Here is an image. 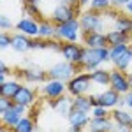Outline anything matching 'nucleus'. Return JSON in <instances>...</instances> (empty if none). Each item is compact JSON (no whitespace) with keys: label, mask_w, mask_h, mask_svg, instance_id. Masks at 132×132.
<instances>
[{"label":"nucleus","mask_w":132,"mask_h":132,"mask_svg":"<svg viewBox=\"0 0 132 132\" xmlns=\"http://www.w3.org/2000/svg\"><path fill=\"white\" fill-rule=\"evenodd\" d=\"M62 2H65L69 5H74V7H79V0H62Z\"/></svg>","instance_id":"nucleus-40"},{"label":"nucleus","mask_w":132,"mask_h":132,"mask_svg":"<svg viewBox=\"0 0 132 132\" xmlns=\"http://www.w3.org/2000/svg\"><path fill=\"white\" fill-rule=\"evenodd\" d=\"M21 88V85L16 79H7L4 85H0V95L5 99H14V95L18 93V90Z\"/></svg>","instance_id":"nucleus-22"},{"label":"nucleus","mask_w":132,"mask_h":132,"mask_svg":"<svg viewBox=\"0 0 132 132\" xmlns=\"http://www.w3.org/2000/svg\"><path fill=\"white\" fill-rule=\"evenodd\" d=\"M50 2H55V4H58V2H62V0H50Z\"/></svg>","instance_id":"nucleus-44"},{"label":"nucleus","mask_w":132,"mask_h":132,"mask_svg":"<svg viewBox=\"0 0 132 132\" xmlns=\"http://www.w3.org/2000/svg\"><path fill=\"white\" fill-rule=\"evenodd\" d=\"M130 34H132V32H130Z\"/></svg>","instance_id":"nucleus-47"},{"label":"nucleus","mask_w":132,"mask_h":132,"mask_svg":"<svg viewBox=\"0 0 132 132\" xmlns=\"http://www.w3.org/2000/svg\"><path fill=\"white\" fill-rule=\"evenodd\" d=\"M90 79L92 83H95V85H101V86H106V85H109V71H104V69H93L90 72Z\"/></svg>","instance_id":"nucleus-27"},{"label":"nucleus","mask_w":132,"mask_h":132,"mask_svg":"<svg viewBox=\"0 0 132 132\" xmlns=\"http://www.w3.org/2000/svg\"><path fill=\"white\" fill-rule=\"evenodd\" d=\"M122 95L118 93V92H114L113 88H109V90H104L102 93H99L97 95V99H99V106H102V108H116L118 106V99H120Z\"/></svg>","instance_id":"nucleus-16"},{"label":"nucleus","mask_w":132,"mask_h":132,"mask_svg":"<svg viewBox=\"0 0 132 132\" xmlns=\"http://www.w3.org/2000/svg\"><path fill=\"white\" fill-rule=\"evenodd\" d=\"M25 109H27L25 106H21V104H14V102H12V106H11L9 109L4 113V114H0V122L4 123L5 127L12 129V127H14V125L23 118Z\"/></svg>","instance_id":"nucleus-9"},{"label":"nucleus","mask_w":132,"mask_h":132,"mask_svg":"<svg viewBox=\"0 0 132 132\" xmlns=\"http://www.w3.org/2000/svg\"><path fill=\"white\" fill-rule=\"evenodd\" d=\"M109 86L114 92H118L120 95H125L130 92V81H129V76L125 74V71H114L109 72Z\"/></svg>","instance_id":"nucleus-8"},{"label":"nucleus","mask_w":132,"mask_h":132,"mask_svg":"<svg viewBox=\"0 0 132 132\" xmlns=\"http://www.w3.org/2000/svg\"><path fill=\"white\" fill-rule=\"evenodd\" d=\"M88 125H90V130L111 132V129H113V125H114V122H113L109 116H104V118H92L90 122H88Z\"/></svg>","instance_id":"nucleus-20"},{"label":"nucleus","mask_w":132,"mask_h":132,"mask_svg":"<svg viewBox=\"0 0 132 132\" xmlns=\"http://www.w3.org/2000/svg\"><path fill=\"white\" fill-rule=\"evenodd\" d=\"M130 35H132V34H130Z\"/></svg>","instance_id":"nucleus-48"},{"label":"nucleus","mask_w":132,"mask_h":132,"mask_svg":"<svg viewBox=\"0 0 132 132\" xmlns=\"http://www.w3.org/2000/svg\"><path fill=\"white\" fill-rule=\"evenodd\" d=\"M81 39L86 48H106L108 39L102 32H81Z\"/></svg>","instance_id":"nucleus-12"},{"label":"nucleus","mask_w":132,"mask_h":132,"mask_svg":"<svg viewBox=\"0 0 132 132\" xmlns=\"http://www.w3.org/2000/svg\"><path fill=\"white\" fill-rule=\"evenodd\" d=\"M0 2H4V0H0Z\"/></svg>","instance_id":"nucleus-46"},{"label":"nucleus","mask_w":132,"mask_h":132,"mask_svg":"<svg viewBox=\"0 0 132 132\" xmlns=\"http://www.w3.org/2000/svg\"><path fill=\"white\" fill-rule=\"evenodd\" d=\"M51 106H53V109L58 113L60 116H69V113L72 109V97H65V95H60V97H56V99H53L51 101Z\"/></svg>","instance_id":"nucleus-15"},{"label":"nucleus","mask_w":132,"mask_h":132,"mask_svg":"<svg viewBox=\"0 0 132 132\" xmlns=\"http://www.w3.org/2000/svg\"><path fill=\"white\" fill-rule=\"evenodd\" d=\"M90 72H79L76 76H72L71 79L67 81V92L71 93L72 97H78V95H86V92L90 90Z\"/></svg>","instance_id":"nucleus-6"},{"label":"nucleus","mask_w":132,"mask_h":132,"mask_svg":"<svg viewBox=\"0 0 132 132\" xmlns=\"http://www.w3.org/2000/svg\"><path fill=\"white\" fill-rule=\"evenodd\" d=\"M60 53L63 56V60L71 62L78 69H81L83 58H85V53H86V46H79L78 42H62Z\"/></svg>","instance_id":"nucleus-4"},{"label":"nucleus","mask_w":132,"mask_h":132,"mask_svg":"<svg viewBox=\"0 0 132 132\" xmlns=\"http://www.w3.org/2000/svg\"><path fill=\"white\" fill-rule=\"evenodd\" d=\"M114 30L120 32H132V16H127V14H116L114 16Z\"/></svg>","instance_id":"nucleus-24"},{"label":"nucleus","mask_w":132,"mask_h":132,"mask_svg":"<svg viewBox=\"0 0 132 132\" xmlns=\"http://www.w3.org/2000/svg\"><path fill=\"white\" fill-rule=\"evenodd\" d=\"M113 65H114V69H118V71H127L132 65V48L123 51L122 55L113 62Z\"/></svg>","instance_id":"nucleus-23"},{"label":"nucleus","mask_w":132,"mask_h":132,"mask_svg":"<svg viewBox=\"0 0 132 132\" xmlns=\"http://www.w3.org/2000/svg\"><path fill=\"white\" fill-rule=\"evenodd\" d=\"M79 25H81V32H102L106 28V20H104V12L99 11H85L79 14Z\"/></svg>","instance_id":"nucleus-1"},{"label":"nucleus","mask_w":132,"mask_h":132,"mask_svg":"<svg viewBox=\"0 0 132 132\" xmlns=\"http://www.w3.org/2000/svg\"><path fill=\"white\" fill-rule=\"evenodd\" d=\"M90 132H99V130H90Z\"/></svg>","instance_id":"nucleus-45"},{"label":"nucleus","mask_w":132,"mask_h":132,"mask_svg":"<svg viewBox=\"0 0 132 132\" xmlns=\"http://www.w3.org/2000/svg\"><path fill=\"white\" fill-rule=\"evenodd\" d=\"M11 106H12V99H5V97L0 95V114H4Z\"/></svg>","instance_id":"nucleus-34"},{"label":"nucleus","mask_w":132,"mask_h":132,"mask_svg":"<svg viewBox=\"0 0 132 132\" xmlns=\"http://www.w3.org/2000/svg\"><path fill=\"white\" fill-rule=\"evenodd\" d=\"M127 2H129V0H111V5L120 9V7H125V4H127Z\"/></svg>","instance_id":"nucleus-37"},{"label":"nucleus","mask_w":132,"mask_h":132,"mask_svg":"<svg viewBox=\"0 0 132 132\" xmlns=\"http://www.w3.org/2000/svg\"><path fill=\"white\" fill-rule=\"evenodd\" d=\"M111 120L118 125L132 127V114L123 108H114V111H111Z\"/></svg>","instance_id":"nucleus-21"},{"label":"nucleus","mask_w":132,"mask_h":132,"mask_svg":"<svg viewBox=\"0 0 132 132\" xmlns=\"http://www.w3.org/2000/svg\"><path fill=\"white\" fill-rule=\"evenodd\" d=\"M79 35H81V25H79L78 18H74L71 21H65V23H60L55 28V39H58V41L78 42Z\"/></svg>","instance_id":"nucleus-3"},{"label":"nucleus","mask_w":132,"mask_h":132,"mask_svg":"<svg viewBox=\"0 0 132 132\" xmlns=\"http://www.w3.org/2000/svg\"><path fill=\"white\" fill-rule=\"evenodd\" d=\"M67 120L71 123V127H86L88 122H90V116H88V113L85 111H79V109H71L69 113V116H67Z\"/></svg>","instance_id":"nucleus-18"},{"label":"nucleus","mask_w":132,"mask_h":132,"mask_svg":"<svg viewBox=\"0 0 132 132\" xmlns=\"http://www.w3.org/2000/svg\"><path fill=\"white\" fill-rule=\"evenodd\" d=\"M12 130L14 132H34L35 130V123H34V120L30 116H23L20 122L12 127Z\"/></svg>","instance_id":"nucleus-28"},{"label":"nucleus","mask_w":132,"mask_h":132,"mask_svg":"<svg viewBox=\"0 0 132 132\" xmlns=\"http://www.w3.org/2000/svg\"><path fill=\"white\" fill-rule=\"evenodd\" d=\"M39 23L41 21L34 20V18H21L16 23V30L20 34H25L28 37H37L39 35Z\"/></svg>","instance_id":"nucleus-13"},{"label":"nucleus","mask_w":132,"mask_h":132,"mask_svg":"<svg viewBox=\"0 0 132 132\" xmlns=\"http://www.w3.org/2000/svg\"><path fill=\"white\" fill-rule=\"evenodd\" d=\"M18 76H21L25 81L28 83H44L48 81V71H44L39 65H30L27 69H21L18 72Z\"/></svg>","instance_id":"nucleus-10"},{"label":"nucleus","mask_w":132,"mask_h":132,"mask_svg":"<svg viewBox=\"0 0 132 132\" xmlns=\"http://www.w3.org/2000/svg\"><path fill=\"white\" fill-rule=\"evenodd\" d=\"M123 97H125V106H127L129 109H132V90L129 92V93H125Z\"/></svg>","instance_id":"nucleus-36"},{"label":"nucleus","mask_w":132,"mask_h":132,"mask_svg":"<svg viewBox=\"0 0 132 132\" xmlns=\"http://www.w3.org/2000/svg\"><path fill=\"white\" fill-rule=\"evenodd\" d=\"M92 118H104V116H109L111 113L108 111V108H102V106H95L92 108Z\"/></svg>","instance_id":"nucleus-31"},{"label":"nucleus","mask_w":132,"mask_h":132,"mask_svg":"<svg viewBox=\"0 0 132 132\" xmlns=\"http://www.w3.org/2000/svg\"><path fill=\"white\" fill-rule=\"evenodd\" d=\"M11 41H12V35H9L7 32H0V51L11 48Z\"/></svg>","instance_id":"nucleus-32"},{"label":"nucleus","mask_w":132,"mask_h":132,"mask_svg":"<svg viewBox=\"0 0 132 132\" xmlns=\"http://www.w3.org/2000/svg\"><path fill=\"white\" fill-rule=\"evenodd\" d=\"M92 102H90V95H78L72 97V109H79V111L90 113L92 111Z\"/></svg>","instance_id":"nucleus-26"},{"label":"nucleus","mask_w":132,"mask_h":132,"mask_svg":"<svg viewBox=\"0 0 132 132\" xmlns=\"http://www.w3.org/2000/svg\"><path fill=\"white\" fill-rule=\"evenodd\" d=\"M125 11H127L129 16H132V0H129V2L125 4Z\"/></svg>","instance_id":"nucleus-39"},{"label":"nucleus","mask_w":132,"mask_h":132,"mask_svg":"<svg viewBox=\"0 0 132 132\" xmlns=\"http://www.w3.org/2000/svg\"><path fill=\"white\" fill-rule=\"evenodd\" d=\"M55 28H56V25L51 20H42L41 23H39V35H37V37L53 39V37H55Z\"/></svg>","instance_id":"nucleus-25"},{"label":"nucleus","mask_w":132,"mask_h":132,"mask_svg":"<svg viewBox=\"0 0 132 132\" xmlns=\"http://www.w3.org/2000/svg\"><path fill=\"white\" fill-rule=\"evenodd\" d=\"M65 90H67V83L58 81V79H48V81H44L41 88L42 95H46L48 99H56V97L63 95Z\"/></svg>","instance_id":"nucleus-11"},{"label":"nucleus","mask_w":132,"mask_h":132,"mask_svg":"<svg viewBox=\"0 0 132 132\" xmlns=\"http://www.w3.org/2000/svg\"><path fill=\"white\" fill-rule=\"evenodd\" d=\"M106 62H109V48L108 46L106 48H86L81 67L86 69L88 72H92L93 69L101 67Z\"/></svg>","instance_id":"nucleus-2"},{"label":"nucleus","mask_w":132,"mask_h":132,"mask_svg":"<svg viewBox=\"0 0 132 132\" xmlns=\"http://www.w3.org/2000/svg\"><path fill=\"white\" fill-rule=\"evenodd\" d=\"M0 74H9V67L5 65L4 60H0Z\"/></svg>","instance_id":"nucleus-38"},{"label":"nucleus","mask_w":132,"mask_h":132,"mask_svg":"<svg viewBox=\"0 0 132 132\" xmlns=\"http://www.w3.org/2000/svg\"><path fill=\"white\" fill-rule=\"evenodd\" d=\"M5 81H7V74H0V85H4Z\"/></svg>","instance_id":"nucleus-42"},{"label":"nucleus","mask_w":132,"mask_h":132,"mask_svg":"<svg viewBox=\"0 0 132 132\" xmlns=\"http://www.w3.org/2000/svg\"><path fill=\"white\" fill-rule=\"evenodd\" d=\"M78 72V67L71 62H56L48 69V79H58V81L67 83L72 76Z\"/></svg>","instance_id":"nucleus-5"},{"label":"nucleus","mask_w":132,"mask_h":132,"mask_svg":"<svg viewBox=\"0 0 132 132\" xmlns=\"http://www.w3.org/2000/svg\"><path fill=\"white\" fill-rule=\"evenodd\" d=\"M108 46H116V44H129L132 41V35L129 32H120V30H111L106 34Z\"/></svg>","instance_id":"nucleus-17"},{"label":"nucleus","mask_w":132,"mask_h":132,"mask_svg":"<svg viewBox=\"0 0 132 132\" xmlns=\"http://www.w3.org/2000/svg\"><path fill=\"white\" fill-rule=\"evenodd\" d=\"M116 108H125V97H120V99H118V106H116Z\"/></svg>","instance_id":"nucleus-41"},{"label":"nucleus","mask_w":132,"mask_h":132,"mask_svg":"<svg viewBox=\"0 0 132 132\" xmlns=\"http://www.w3.org/2000/svg\"><path fill=\"white\" fill-rule=\"evenodd\" d=\"M2 125H4V123L0 122V132H5V129H4V127H2Z\"/></svg>","instance_id":"nucleus-43"},{"label":"nucleus","mask_w":132,"mask_h":132,"mask_svg":"<svg viewBox=\"0 0 132 132\" xmlns=\"http://www.w3.org/2000/svg\"><path fill=\"white\" fill-rule=\"evenodd\" d=\"M111 0H90V9L99 11V12H106L108 9H111Z\"/></svg>","instance_id":"nucleus-29"},{"label":"nucleus","mask_w":132,"mask_h":132,"mask_svg":"<svg viewBox=\"0 0 132 132\" xmlns=\"http://www.w3.org/2000/svg\"><path fill=\"white\" fill-rule=\"evenodd\" d=\"M76 9L74 5H69L65 2H58L50 12V20L55 23V25H60V23H65V21L74 20L78 14H76Z\"/></svg>","instance_id":"nucleus-7"},{"label":"nucleus","mask_w":132,"mask_h":132,"mask_svg":"<svg viewBox=\"0 0 132 132\" xmlns=\"http://www.w3.org/2000/svg\"><path fill=\"white\" fill-rule=\"evenodd\" d=\"M12 28V21L9 20V16H5V14H0V30L7 32Z\"/></svg>","instance_id":"nucleus-33"},{"label":"nucleus","mask_w":132,"mask_h":132,"mask_svg":"<svg viewBox=\"0 0 132 132\" xmlns=\"http://www.w3.org/2000/svg\"><path fill=\"white\" fill-rule=\"evenodd\" d=\"M11 48L18 53H25V51L30 50V37L25 35V34H14L12 35V41H11Z\"/></svg>","instance_id":"nucleus-19"},{"label":"nucleus","mask_w":132,"mask_h":132,"mask_svg":"<svg viewBox=\"0 0 132 132\" xmlns=\"http://www.w3.org/2000/svg\"><path fill=\"white\" fill-rule=\"evenodd\" d=\"M111 132H132V127H127V125H118V123H114L113 125Z\"/></svg>","instance_id":"nucleus-35"},{"label":"nucleus","mask_w":132,"mask_h":132,"mask_svg":"<svg viewBox=\"0 0 132 132\" xmlns=\"http://www.w3.org/2000/svg\"><path fill=\"white\" fill-rule=\"evenodd\" d=\"M30 50H48V39L32 37L30 39Z\"/></svg>","instance_id":"nucleus-30"},{"label":"nucleus","mask_w":132,"mask_h":132,"mask_svg":"<svg viewBox=\"0 0 132 132\" xmlns=\"http://www.w3.org/2000/svg\"><path fill=\"white\" fill-rule=\"evenodd\" d=\"M34 101H35V92L32 90L30 86H25V85H21V88L18 90V93L12 99L14 104H21L25 108H28L30 104H34Z\"/></svg>","instance_id":"nucleus-14"}]
</instances>
